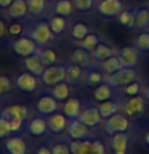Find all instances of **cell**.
Instances as JSON below:
<instances>
[{"label":"cell","mask_w":149,"mask_h":154,"mask_svg":"<svg viewBox=\"0 0 149 154\" xmlns=\"http://www.w3.org/2000/svg\"><path fill=\"white\" fill-rule=\"evenodd\" d=\"M26 132L13 133L2 140V148L7 154H34V144L27 140Z\"/></svg>","instance_id":"obj_3"},{"label":"cell","mask_w":149,"mask_h":154,"mask_svg":"<svg viewBox=\"0 0 149 154\" xmlns=\"http://www.w3.org/2000/svg\"><path fill=\"white\" fill-rule=\"evenodd\" d=\"M14 84H13V79L8 75H3L0 74V100H10L14 93ZM7 103V101H5Z\"/></svg>","instance_id":"obj_36"},{"label":"cell","mask_w":149,"mask_h":154,"mask_svg":"<svg viewBox=\"0 0 149 154\" xmlns=\"http://www.w3.org/2000/svg\"><path fill=\"white\" fill-rule=\"evenodd\" d=\"M8 47L11 48V51L18 58H21V60L26 56L40 53V50H42V48L29 35H26V34H23V35H19V37H10L8 38Z\"/></svg>","instance_id":"obj_5"},{"label":"cell","mask_w":149,"mask_h":154,"mask_svg":"<svg viewBox=\"0 0 149 154\" xmlns=\"http://www.w3.org/2000/svg\"><path fill=\"white\" fill-rule=\"evenodd\" d=\"M98 109H99V114H101V117H103V120H106V119H109L111 116H114L115 112L120 111V101H119V98L101 101V103H98Z\"/></svg>","instance_id":"obj_29"},{"label":"cell","mask_w":149,"mask_h":154,"mask_svg":"<svg viewBox=\"0 0 149 154\" xmlns=\"http://www.w3.org/2000/svg\"><path fill=\"white\" fill-rule=\"evenodd\" d=\"M53 2H55V0H48V3H53Z\"/></svg>","instance_id":"obj_52"},{"label":"cell","mask_w":149,"mask_h":154,"mask_svg":"<svg viewBox=\"0 0 149 154\" xmlns=\"http://www.w3.org/2000/svg\"><path fill=\"white\" fill-rule=\"evenodd\" d=\"M115 21H117L123 29H128V31L135 29V23H136V8H123V11L115 18Z\"/></svg>","instance_id":"obj_33"},{"label":"cell","mask_w":149,"mask_h":154,"mask_svg":"<svg viewBox=\"0 0 149 154\" xmlns=\"http://www.w3.org/2000/svg\"><path fill=\"white\" fill-rule=\"evenodd\" d=\"M98 67L106 74V77H108L111 74H114V72H117L119 69H122L123 66H122V63H120V58L117 56V53H115V55L106 58V60H103V61H99Z\"/></svg>","instance_id":"obj_31"},{"label":"cell","mask_w":149,"mask_h":154,"mask_svg":"<svg viewBox=\"0 0 149 154\" xmlns=\"http://www.w3.org/2000/svg\"><path fill=\"white\" fill-rule=\"evenodd\" d=\"M85 79V69L72 61H66V82L72 87H77Z\"/></svg>","instance_id":"obj_21"},{"label":"cell","mask_w":149,"mask_h":154,"mask_svg":"<svg viewBox=\"0 0 149 154\" xmlns=\"http://www.w3.org/2000/svg\"><path fill=\"white\" fill-rule=\"evenodd\" d=\"M24 34L31 37L40 48H55L58 45V35L51 31L47 18L29 19Z\"/></svg>","instance_id":"obj_1"},{"label":"cell","mask_w":149,"mask_h":154,"mask_svg":"<svg viewBox=\"0 0 149 154\" xmlns=\"http://www.w3.org/2000/svg\"><path fill=\"white\" fill-rule=\"evenodd\" d=\"M91 152L93 154H108V149H106V144L98 138L91 140Z\"/></svg>","instance_id":"obj_45"},{"label":"cell","mask_w":149,"mask_h":154,"mask_svg":"<svg viewBox=\"0 0 149 154\" xmlns=\"http://www.w3.org/2000/svg\"><path fill=\"white\" fill-rule=\"evenodd\" d=\"M143 87L144 84L139 79L130 82V84L123 85L122 88L117 90V98H123V96H135V95H143Z\"/></svg>","instance_id":"obj_34"},{"label":"cell","mask_w":149,"mask_h":154,"mask_svg":"<svg viewBox=\"0 0 149 154\" xmlns=\"http://www.w3.org/2000/svg\"><path fill=\"white\" fill-rule=\"evenodd\" d=\"M74 10H75V7H74V2H72V0H55V2L51 3L50 13L69 18V16H72Z\"/></svg>","instance_id":"obj_30"},{"label":"cell","mask_w":149,"mask_h":154,"mask_svg":"<svg viewBox=\"0 0 149 154\" xmlns=\"http://www.w3.org/2000/svg\"><path fill=\"white\" fill-rule=\"evenodd\" d=\"M69 61L75 63V64H79L80 67H84V69H88V67L98 64V63L93 60L91 53L87 51L85 48H82V47H77V48H74V50H72Z\"/></svg>","instance_id":"obj_20"},{"label":"cell","mask_w":149,"mask_h":154,"mask_svg":"<svg viewBox=\"0 0 149 154\" xmlns=\"http://www.w3.org/2000/svg\"><path fill=\"white\" fill-rule=\"evenodd\" d=\"M26 26L27 23L24 24V21H16V19H11V23H8L7 26V31H8V35L10 37H19L26 32Z\"/></svg>","instance_id":"obj_41"},{"label":"cell","mask_w":149,"mask_h":154,"mask_svg":"<svg viewBox=\"0 0 149 154\" xmlns=\"http://www.w3.org/2000/svg\"><path fill=\"white\" fill-rule=\"evenodd\" d=\"M101 40H103V37H101L98 32H91V31H90V32L87 34V35H85L84 38H82V40L75 42V43H77L79 47L85 48L87 51H90V53H91V51H93V48H95L96 45H98V43H99Z\"/></svg>","instance_id":"obj_37"},{"label":"cell","mask_w":149,"mask_h":154,"mask_svg":"<svg viewBox=\"0 0 149 154\" xmlns=\"http://www.w3.org/2000/svg\"><path fill=\"white\" fill-rule=\"evenodd\" d=\"M61 104L55 96L50 95L48 91L45 90L43 93L38 95V98L35 100V112L37 114H42V116H50L53 112H56V111L61 109Z\"/></svg>","instance_id":"obj_10"},{"label":"cell","mask_w":149,"mask_h":154,"mask_svg":"<svg viewBox=\"0 0 149 154\" xmlns=\"http://www.w3.org/2000/svg\"><path fill=\"white\" fill-rule=\"evenodd\" d=\"M115 53H117V48H114L108 40H104V38H103V40H101L98 45L93 48V51H91V56H93V60H95L96 63H99V61L106 60V58L115 55Z\"/></svg>","instance_id":"obj_26"},{"label":"cell","mask_w":149,"mask_h":154,"mask_svg":"<svg viewBox=\"0 0 149 154\" xmlns=\"http://www.w3.org/2000/svg\"><path fill=\"white\" fill-rule=\"evenodd\" d=\"M77 119L80 122H84L85 125H88L90 128H96L103 124V117L99 114L98 104H95V103H85L82 106V111Z\"/></svg>","instance_id":"obj_13"},{"label":"cell","mask_w":149,"mask_h":154,"mask_svg":"<svg viewBox=\"0 0 149 154\" xmlns=\"http://www.w3.org/2000/svg\"><path fill=\"white\" fill-rule=\"evenodd\" d=\"M91 140H71V152L72 154H93L91 152Z\"/></svg>","instance_id":"obj_38"},{"label":"cell","mask_w":149,"mask_h":154,"mask_svg":"<svg viewBox=\"0 0 149 154\" xmlns=\"http://www.w3.org/2000/svg\"><path fill=\"white\" fill-rule=\"evenodd\" d=\"M143 141H144V144H146V146L149 148V130L146 133H144V138H143Z\"/></svg>","instance_id":"obj_50"},{"label":"cell","mask_w":149,"mask_h":154,"mask_svg":"<svg viewBox=\"0 0 149 154\" xmlns=\"http://www.w3.org/2000/svg\"><path fill=\"white\" fill-rule=\"evenodd\" d=\"M72 88H74V87L69 85L66 80H61V82H58V84L51 85V87H45V90H47L50 95L55 96V98L59 101V103H64V101L72 95Z\"/></svg>","instance_id":"obj_22"},{"label":"cell","mask_w":149,"mask_h":154,"mask_svg":"<svg viewBox=\"0 0 149 154\" xmlns=\"http://www.w3.org/2000/svg\"><path fill=\"white\" fill-rule=\"evenodd\" d=\"M135 47L143 53L149 51V31H141L138 34L135 38Z\"/></svg>","instance_id":"obj_42"},{"label":"cell","mask_w":149,"mask_h":154,"mask_svg":"<svg viewBox=\"0 0 149 154\" xmlns=\"http://www.w3.org/2000/svg\"><path fill=\"white\" fill-rule=\"evenodd\" d=\"M0 116H3L10 122L11 135H13V133H23L24 132V125H26V120L31 116V112H29L27 106L23 103H7L3 106Z\"/></svg>","instance_id":"obj_2"},{"label":"cell","mask_w":149,"mask_h":154,"mask_svg":"<svg viewBox=\"0 0 149 154\" xmlns=\"http://www.w3.org/2000/svg\"><path fill=\"white\" fill-rule=\"evenodd\" d=\"M84 80L90 88H95L99 84L106 82V74L98 67V64H95V66L88 67V69H85V79Z\"/></svg>","instance_id":"obj_27"},{"label":"cell","mask_w":149,"mask_h":154,"mask_svg":"<svg viewBox=\"0 0 149 154\" xmlns=\"http://www.w3.org/2000/svg\"><path fill=\"white\" fill-rule=\"evenodd\" d=\"M40 60H42V63H43V66H53V64H58L59 63V58H58V55H56V51H55V48H42L40 50Z\"/></svg>","instance_id":"obj_40"},{"label":"cell","mask_w":149,"mask_h":154,"mask_svg":"<svg viewBox=\"0 0 149 154\" xmlns=\"http://www.w3.org/2000/svg\"><path fill=\"white\" fill-rule=\"evenodd\" d=\"M143 96L146 98V101L149 103V84H146V85L143 87Z\"/></svg>","instance_id":"obj_49"},{"label":"cell","mask_w":149,"mask_h":154,"mask_svg":"<svg viewBox=\"0 0 149 154\" xmlns=\"http://www.w3.org/2000/svg\"><path fill=\"white\" fill-rule=\"evenodd\" d=\"M90 32V26L87 23H82V21H77L71 26V38L74 42H79L82 40L87 34Z\"/></svg>","instance_id":"obj_39"},{"label":"cell","mask_w":149,"mask_h":154,"mask_svg":"<svg viewBox=\"0 0 149 154\" xmlns=\"http://www.w3.org/2000/svg\"><path fill=\"white\" fill-rule=\"evenodd\" d=\"M136 79H139V77H138V72L135 67H122V69H119L117 72H114V74L106 77V82H109L115 90H119V88H122L123 85H127V84H130V82H133Z\"/></svg>","instance_id":"obj_11"},{"label":"cell","mask_w":149,"mask_h":154,"mask_svg":"<svg viewBox=\"0 0 149 154\" xmlns=\"http://www.w3.org/2000/svg\"><path fill=\"white\" fill-rule=\"evenodd\" d=\"M132 137L130 132H117L108 135V146L111 151H130Z\"/></svg>","instance_id":"obj_16"},{"label":"cell","mask_w":149,"mask_h":154,"mask_svg":"<svg viewBox=\"0 0 149 154\" xmlns=\"http://www.w3.org/2000/svg\"><path fill=\"white\" fill-rule=\"evenodd\" d=\"M23 64H24V69L29 71V72H32L34 75L38 77V79H40L42 72H43V69H45V66H43V63H42L40 55H38V53L23 58Z\"/></svg>","instance_id":"obj_28"},{"label":"cell","mask_w":149,"mask_h":154,"mask_svg":"<svg viewBox=\"0 0 149 154\" xmlns=\"http://www.w3.org/2000/svg\"><path fill=\"white\" fill-rule=\"evenodd\" d=\"M31 19L43 18L48 11V0H26Z\"/></svg>","instance_id":"obj_32"},{"label":"cell","mask_w":149,"mask_h":154,"mask_svg":"<svg viewBox=\"0 0 149 154\" xmlns=\"http://www.w3.org/2000/svg\"><path fill=\"white\" fill-rule=\"evenodd\" d=\"M72 2H74L75 10L79 11H90L96 5V0H72Z\"/></svg>","instance_id":"obj_43"},{"label":"cell","mask_w":149,"mask_h":154,"mask_svg":"<svg viewBox=\"0 0 149 154\" xmlns=\"http://www.w3.org/2000/svg\"><path fill=\"white\" fill-rule=\"evenodd\" d=\"M47 143L51 148V154H72L71 152V140L66 135H61V137L48 135Z\"/></svg>","instance_id":"obj_19"},{"label":"cell","mask_w":149,"mask_h":154,"mask_svg":"<svg viewBox=\"0 0 149 154\" xmlns=\"http://www.w3.org/2000/svg\"><path fill=\"white\" fill-rule=\"evenodd\" d=\"M11 3H13V0H0V8L5 10V8H8Z\"/></svg>","instance_id":"obj_48"},{"label":"cell","mask_w":149,"mask_h":154,"mask_svg":"<svg viewBox=\"0 0 149 154\" xmlns=\"http://www.w3.org/2000/svg\"><path fill=\"white\" fill-rule=\"evenodd\" d=\"M139 51L135 45H127L117 50V56L120 58L123 67H136V64L139 63Z\"/></svg>","instance_id":"obj_17"},{"label":"cell","mask_w":149,"mask_h":154,"mask_svg":"<svg viewBox=\"0 0 149 154\" xmlns=\"http://www.w3.org/2000/svg\"><path fill=\"white\" fill-rule=\"evenodd\" d=\"M47 124H48V132H50V135L61 137V135H66L67 125H69V119H67V116L59 109V111H56V112L47 116Z\"/></svg>","instance_id":"obj_15"},{"label":"cell","mask_w":149,"mask_h":154,"mask_svg":"<svg viewBox=\"0 0 149 154\" xmlns=\"http://www.w3.org/2000/svg\"><path fill=\"white\" fill-rule=\"evenodd\" d=\"M34 154H51V148L47 141L34 148Z\"/></svg>","instance_id":"obj_46"},{"label":"cell","mask_w":149,"mask_h":154,"mask_svg":"<svg viewBox=\"0 0 149 154\" xmlns=\"http://www.w3.org/2000/svg\"><path fill=\"white\" fill-rule=\"evenodd\" d=\"M119 101H120V111L130 119L143 117L147 109V104H149L143 95L123 96V98H119Z\"/></svg>","instance_id":"obj_4"},{"label":"cell","mask_w":149,"mask_h":154,"mask_svg":"<svg viewBox=\"0 0 149 154\" xmlns=\"http://www.w3.org/2000/svg\"><path fill=\"white\" fill-rule=\"evenodd\" d=\"M11 135V127H10V122L3 116H0V140H5Z\"/></svg>","instance_id":"obj_44"},{"label":"cell","mask_w":149,"mask_h":154,"mask_svg":"<svg viewBox=\"0 0 149 154\" xmlns=\"http://www.w3.org/2000/svg\"><path fill=\"white\" fill-rule=\"evenodd\" d=\"M7 16L10 19H16V21H29L31 14L26 0H13V3L7 8Z\"/></svg>","instance_id":"obj_18"},{"label":"cell","mask_w":149,"mask_h":154,"mask_svg":"<svg viewBox=\"0 0 149 154\" xmlns=\"http://www.w3.org/2000/svg\"><path fill=\"white\" fill-rule=\"evenodd\" d=\"M135 27L138 31H149V5H139L136 8V23Z\"/></svg>","instance_id":"obj_35"},{"label":"cell","mask_w":149,"mask_h":154,"mask_svg":"<svg viewBox=\"0 0 149 154\" xmlns=\"http://www.w3.org/2000/svg\"><path fill=\"white\" fill-rule=\"evenodd\" d=\"M24 132L32 138H45L50 135L48 132V124H47V117L42 114H31L26 120L24 125Z\"/></svg>","instance_id":"obj_8"},{"label":"cell","mask_w":149,"mask_h":154,"mask_svg":"<svg viewBox=\"0 0 149 154\" xmlns=\"http://www.w3.org/2000/svg\"><path fill=\"white\" fill-rule=\"evenodd\" d=\"M112 98H117V90L109 82H103V84H99L98 87L93 88V100L96 103H101V101H106V100H112Z\"/></svg>","instance_id":"obj_23"},{"label":"cell","mask_w":149,"mask_h":154,"mask_svg":"<svg viewBox=\"0 0 149 154\" xmlns=\"http://www.w3.org/2000/svg\"><path fill=\"white\" fill-rule=\"evenodd\" d=\"M61 80H66V61H61L53 66H47L40 75V82L43 87H51Z\"/></svg>","instance_id":"obj_9"},{"label":"cell","mask_w":149,"mask_h":154,"mask_svg":"<svg viewBox=\"0 0 149 154\" xmlns=\"http://www.w3.org/2000/svg\"><path fill=\"white\" fill-rule=\"evenodd\" d=\"M82 106H84V103L77 98V96H69L64 103L61 104V111L67 116V119L72 120V119H77L82 111Z\"/></svg>","instance_id":"obj_25"},{"label":"cell","mask_w":149,"mask_h":154,"mask_svg":"<svg viewBox=\"0 0 149 154\" xmlns=\"http://www.w3.org/2000/svg\"><path fill=\"white\" fill-rule=\"evenodd\" d=\"M11 79H13V84L16 87V90L24 91V93H35V91H38V85L42 84L40 79L29 71L14 72L11 75Z\"/></svg>","instance_id":"obj_6"},{"label":"cell","mask_w":149,"mask_h":154,"mask_svg":"<svg viewBox=\"0 0 149 154\" xmlns=\"http://www.w3.org/2000/svg\"><path fill=\"white\" fill-rule=\"evenodd\" d=\"M3 103H5V101L0 100V112H2V109H3Z\"/></svg>","instance_id":"obj_51"},{"label":"cell","mask_w":149,"mask_h":154,"mask_svg":"<svg viewBox=\"0 0 149 154\" xmlns=\"http://www.w3.org/2000/svg\"><path fill=\"white\" fill-rule=\"evenodd\" d=\"M125 5L122 0H96V11L99 16L115 19L123 11Z\"/></svg>","instance_id":"obj_14"},{"label":"cell","mask_w":149,"mask_h":154,"mask_svg":"<svg viewBox=\"0 0 149 154\" xmlns=\"http://www.w3.org/2000/svg\"><path fill=\"white\" fill-rule=\"evenodd\" d=\"M66 137L69 140H91V138H96V135L93 128H90L88 125L80 122L79 119H72L69 120V125H67Z\"/></svg>","instance_id":"obj_12"},{"label":"cell","mask_w":149,"mask_h":154,"mask_svg":"<svg viewBox=\"0 0 149 154\" xmlns=\"http://www.w3.org/2000/svg\"><path fill=\"white\" fill-rule=\"evenodd\" d=\"M101 128H103V132L106 133V137H108V135H112V133H117V132H130V130H132V120H130V117H127L122 111H119V112H115L114 116H111L109 119L103 120Z\"/></svg>","instance_id":"obj_7"},{"label":"cell","mask_w":149,"mask_h":154,"mask_svg":"<svg viewBox=\"0 0 149 154\" xmlns=\"http://www.w3.org/2000/svg\"><path fill=\"white\" fill-rule=\"evenodd\" d=\"M43 18H47L48 24H50L51 31L56 34L58 37L62 35L66 32L67 26H69V21H67L66 16H61V14H55V13H47Z\"/></svg>","instance_id":"obj_24"},{"label":"cell","mask_w":149,"mask_h":154,"mask_svg":"<svg viewBox=\"0 0 149 154\" xmlns=\"http://www.w3.org/2000/svg\"><path fill=\"white\" fill-rule=\"evenodd\" d=\"M7 26H8V24L5 23L2 18H0V38H3V37L8 34V31H7Z\"/></svg>","instance_id":"obj_47"}]
</instances>
